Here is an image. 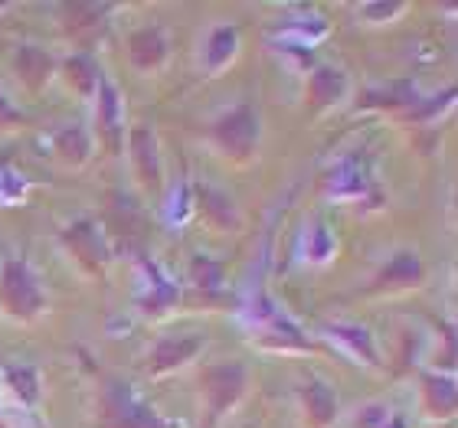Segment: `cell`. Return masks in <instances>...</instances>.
I'll use <instances>...</instances> for the list:
<instances>
[{
	"label": "cell",
	"instance_id": "30bf717a",
	"mask_svg": "<svg viewBox=\"0 0 458 428\" xmlns=\"http://www.w3.org/2000/svg\"><path fill=\"white\" fill-rule=\"evenodd\" d=\"M416 275H420V262L412 256H400V258H393V265L383 272V281H390V285L393 281H403V285H406V281H412Z\"/></svg>",
	"mask_w": 458,
	"mask_h": 428
},
{
	"label": "cell",
	"instance_id": "52a82bcc",
	"mask_svg": "<svg viewBox=\"0 0 458 428\" xmlns=\"http://www.w3.org/2000/svg\"><path fill=\"white\" fill-rule=\"evenodd\" d=\"M344 92V79L331 69H321L315 79H311V102L315 105H327V102H335L337 96Z\"/></svg>",
	"mask_w": 458,
	"mask_h": 428
},
{
	"label": "cell",
	"instance_id": "9a60e30c",
	"mask_svg": "<svg viewBox=\"0 0 458 428\" xmlns=\"http://www.w3.org/2000/svg\"><path fill=\"white\" fill-rule=\"evenodd\" d=\"M229 46H233V29H220L216 39H213V63H220L229 53Z\"/></svg>",
	"mask_w": 458,
	"mask_h": 428
},
{
	"label": "cell",
	"instance_id": "6da1fadb",
	"mask_svg": "<svg viewBox=\"0 0 458 428\" xmlns=\"http://www.w3.org/2000/svg\"><path fill=\"white\" fill-rule=\"evenodd\" d=\"M0 295H4V305H7L13 315H33V311L39 307V291L33 288L27 268L20 265V262H10L7 265Z\"/></svg>",
	"mask_w": 458,
	"mask_h": 428
},
{
	"label": "cell",
	"instance_id": "3957f363",
	"mask_svg": "<svg viewBox=\"0 0 458 428\" xmlns=\"http://www.w3.org/2000/svg\"><path fill=\"white\" fill-rule=\"evenodd\" d=\"M203 382H207V392H210L213 409L220 412V409H226L229 402L239 396V390H242V370H239L236 363H223V366H213V370H207Z\"/></svg>",
	"mask_w": 458,
	"mask_h": 428
},
{
	"label": "cell",
	"instance_id": "e0dca14e",
	"mask_svg": "<svg viewBox=\"0 0 458 428\" xmlns=\"http://www.w3.org/2000/svg\"><path fill=\"white\" fill-rule=\"evenodd\" d=\"M10 122H17V112L0 98V124H10Z\"/></svg>",
	"mask_w": 458,
	"mask_h": 428
},
{
	"label": "cell",
	"instance_id": "8fae6325",
	"mask_svg": "<svg viewBox=\"0 0 458 428\" xmlns=\"http://www.w3.org/2000/svg\"><path fill=\"white\" fill-rule=\"evenodd\" d=\"M426 396H429V406L436 412H452V409H455V392H452L449 382L429 380V382H426Z\"/></svg>",
	"mask_w": 458,
	"mask_h": 428
},
{
	"label": "cell",
	"instance_id": "7a4b0ae2",
	"mask_svg": "<svg viewBox=\"0 0 458 428\" xmlns=\"http://www.w3.org/2000/svg\"><path fill=\"white\" fill-rule=\"evenodd\" d=\"M256 134H259L256 118H252L249 108H239V112H233L229 118H223V122L216 124V141H220L229 154H236V157H246V154L252 151Z\"/></svg>",
	"mask_w": 458,
	"mask_h": 428
},
{
	"label": "cell",
	"instance_id": "5bb4252c",
	"mask_svg": "<svg viewBox=\"0 0 458 428\" xmlns=\"http://www.w3.org/2000/svg\"><path fill=\"white\" fill-rule=\"evenodd\" d=\"M96 72H92V69H89V63H82V59H72V63H69V79H76V86L82 88V92H89V88L96 86Z\"/></svg>",
	"mask_w": 458,
	"mask_h": 428
},
{
	"label": "cell",
	"instance_id": "ba28073f",
	"mask_svg": "<svg viewBox=\"0 0 458 428\" xmlns=\"http://www.w3.org/2000/svg\"><path fill=\"white\" fill-rule=\"evenodd\" d=\"M17 66H20V76L27 79L30 86H39L49 72V56L39 53V49H23L17 59Z\"/></svg>",
	"mask_w": 458,
	"mask_h": 428
},
{
	"label": "cell",
	"instance_id": "2e32d148",
	"mask_svg": "<svg viewBox=\"0 0 458 428\" xmlns=\"http://www.w3.org/2000/svg\"><path fill=\"white\" fill-rule=\"evenodd\" d=\"M10 380H13V386H23V396H27V399H33V380H30V373H10Z\"/></svg>",
	"mask_w": 458,
	"mask_h": 428
},
{
	"label": "cell",
	"instance_id": "5b68a950",
	"mask_svg": "<svg viewBox=\"0 0 458 428\" xmlns=\"http://www.w3.org/2000/svg\"><path fill=\"white\" fill-rule=\"evenodd\" d=\"M197 347H200L197 337H177V340L171 337V340H161V347L154 350V366H157V370H167L174 363H183L187 357L197 353Z\"/></svg>",
	"mask_w": 458,
	"mask_h": 428
},
{
	"label": "cell",
	"instance_id": "9c48e42d",
	"mask_svg": "<svg viewBox=\"0 0 458 428\" xmlns=\"http://www.w3.org/2000/svg\"><path fill=\"white\" fill-rule=\"evenodd\" d=\"M305 399H308V409H311V415H315L318 422H327L335 415V396H331L325 386H308Z\"/></svg>",
	"mask_w": 458,
	"mask_h": 428
},
{
	"label": "cell",
	"instance_id": "277c9868",
	"mask_svg": "<svg viewBox=\"0 0 458 428\" xmlns=\"http://www.w3.org/2000/svg\"><path fill=\"white\" fill-rule=\"evenodd\" d=\"M131 147H134V161H138V173H141V180L148 187L157 183V154H154V138L144 128H138L131 138Z\"/></svg>",
	"mask_w": 458,
	"mask_h": 428
},
{
	"label": "cell",
	"instance_id": "ac0fdd59",
	"mask_svg": "<svg viewBox=\"0 0 458 428\" xmlns=\"http://www.w3.org/2000/svg\"><path fill=\"white\" fill-rule=\"evenodd\" d=\"M363 415H367V419H363V428H373L377 422H383V409H367Z\"/></svg>",
	"mask_w": 458,
	"mask_h": 428
},
{
	"label": "cell",
	"instance_id": "7c38bea8",
	"mask_svg": "<svg viewBox=\"0 0 458 428\" xmlns=\"http://www.w3.org/2000/svg\"><path fill=\"white\" fill-rule=\"evenodd\" d=\"M200 200H203V210L210 213L216 222H223V226L233 222V210H229V203L223 197H216L213 190H200Z\"/></svg>",
	"mask_w": 458,
	"mask_h": 428
},
{
	"label": "cell",
	"instance_id": "4fadbf2b",
	"mask_svg": "<svg viewBox=\"0 0 458 428\" xmlns=\"http://www.w3.org/2000/svg\"><path fill=\"white\" fill-rule=\"evenodd\" d=\"M114 428H164V425L154 415H148V412H122Z\"/></svg>",
	"mask_w": 458,
	"mask_h": 428
},
{
	"label": "cell",
	"instance_id": "8992f818",
	"mask_svg": "<svg viewBox=\"0 0 458 428\" xmlns=\"http://www.w3.org/2000/svg\"><path fill=\"white\" fill-rule=\"evenodd\" d=\"M161 56H164V43H161V37H157L154 29H144V33H138V37L131 39V59L141 69L157 66V63H161Z\"/></svg>",
	"mask_w": 458,
	"mask_h": 428
}]
</instances>
